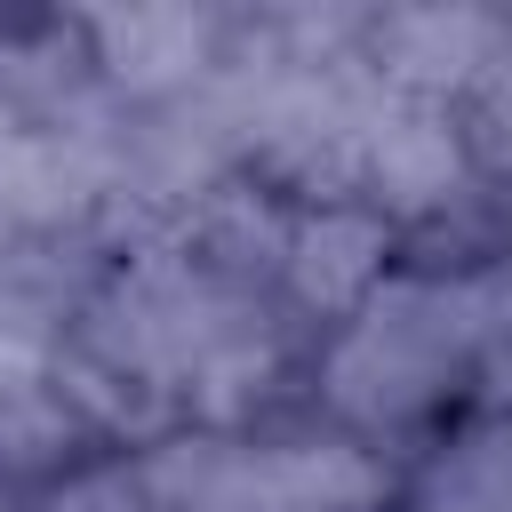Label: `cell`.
I'll return each instance as SVG.
<instances>
[{"instance_id":"obj_1","label":"cell","mask_w":512,"mask_h":512,"mask_svg":"<svg viewBox=\"0 0 512 512\" xmlns=\"http://www.w3.org/2000/svg\"><path fill=\"white\" fill-rule=\"evenodd\" d=\"M80 32H88V64H104V80L144 104L200 96L232 48V24L208 8H112V16H88Z\"/></svg>"},{"instance_id":"obj_5","label":"cell","mask_w":512,"mask_h":512,"mask_svg":"<svg viewBox=\"0 0 512 512\" xmlns=\"http://www.w3.org/2000/svg\"><path fill=\"white\" fill-rule=\"evenodd\" d=\"M472 96H480V112H472V120H480V144L512 160V48L488 64V80H480Z\"/></svg>"},{"instance_id":"obj_3","label":"cell","mask_w":512,"mask_h":512,"mask_svg":"<svg viewBox=\"0 0 512 512\" xmlns=\"http://www.w3.org/2000/svg\"><path fill=\"white\" fill-rule=\"evenodd\" d=\"M360 184L376 192V216H424L440 200H456L464 184V136L440 104L424 96H376L368 120V152H360Z\"/></svg>"},{"instance_id":"obj_2","label":"cell","mask_w":512,"mask_h":512,"mask_svg":"<svg viewBox=\"0 0 512 512\" xmlns=\"http://www.w3.org/2000/svg\"><path fill=\"white\" fill-rule=\"evenodd\" d=\"M504 48L512 24L488 8H384L360 32V64L392 96H424V104H440L448 88H480Z\"/></svg>"},{"instance_id":"obj_4","label":"cell","mask_w":512,"mask_h":512,"mask_svg":"<svg viewBox=\"0 0 512 512\" xmlns=\"http://www.w3.org/2000/svg\"><path fill=\"white\" fill-rule=\"evenodd\" d=\"M280 272L296 280V296H304L312 312H352V304H368V288H376V272H384V216L360 208V200H328L320 216L296 224Z\"/></svg>"}]
</instances>
